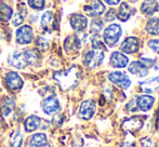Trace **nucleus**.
Segmentation results:
<instances>
[{
  "label": "nucleus",
  "instance_id": "obj_36",
  "mask_svg": "<svg viewBox=\"0 0 159 147\" xmlns=\"http://www.w3.org/2000/svg\"><path fill=\"white\" fill-rule=\"evenodd\" d=\"M106 1V3H108L109 6H116V4L119 3L121 0H105Z\"/></svg>",
  "mask_w": 159,
  "mask_h": 147
},
{
  "label": "nucleus",
  "instance_id": "obj_27",
  "mask_svg": "<svg viewBox=\"0 0 159 147\" xmlns=\"http://www.w3.org/2000/svg\"><path fill=\"white\" fill-rule=\"evenodd\" d=\"M91 43H92V48L94 50H102V51L105 50L104 43H103V41L101 40V38L98 34H95L94 36L91 38Z\"/></svg>",
  "mask_w": 159,
  "mask_h": 147
},
{
  "label": "nucleus",
  "instance_id": "obj_3",
  "mask_svg": "<svg viewBox=\"0 0 159 147\" xmlns=\"http://www.w3.org/2000/svg\"><path fill=\"white\" fill-rule=\"evenodd\" d=\"M104 60V51L102 50H90L84 55V64L89 68L98 67L102 64Z\"/></svg>",
  "mask_w": 159,
  "mask_h": 147
},
{
  "label": "nucleus",
  "instance_id": "obj_6",
  "mask_svg": "<svg viewBox=\"0 0 159 147\" xmlns=\"http://www.w3.org/2000/svg\"><path fill=\"white\" fill-rule=\"evenodd\" d=\"M95 113V104L93 101H84L81 103L78 111V117L82 120H89Z\"/></svg>",
  "mask_w": 159,
  "mask_h": 147
},
{
  "label": "nucleus",
  "instance_id": "obj_13",
  "mask_svg": "<svg viewBox=\"0 0 159 147\" xmlns=\"http://www.w3.org/2000/svg\"><path fill=\"white\" fill-rule=\"evenodd\" d=\"M41 26L46 32L52 33L53 29L55 28V15L51 11H47L42 14L41 16Z\"/></svg>",
  "mask_w": 159,
  "mask_h": 147
},
{
  "label": "nucleus",
  "instance_id": "obj_24",
  "mask_svg": "<svg viewBox=\"0 0 159 147\" xmlns=\"http://www.w3.org/2000/svg\"><path fill=\"white\" fill-rule=\"evenodd\" d=\"M13 10L8 4L1 2L0 3V21L1 22H9L12 17Z\"/></svg>",
  "mask_w": 159,
  "mask_h": 147
},
{
  "label": "nucleus",
  "instance_id": "obj_19",
  "mask_svg": "<svg viewBox=\"0 0 159 147\" xmlns=\"http://www.w3.org/2000/svg\"><path fill=\"white\" fill-rule=\"evenodd\" d=\"M134 12H135V10H134L133 8H131L127 2H121L119 11H118V13H117V16L120 21L126 22L130 19V16H131Z\"/></svg>",
  "mask_w": 159,
  "mask_h": 147
},
{
  "label": "nucleus",
  "instance_id": "obj_20",
  "mask_svg": "<svg viewBox=\"0 0 159 147\" xmlns=\"http://www.w3.org/2000/svg\"><path fill=\"white\" fill-rule=\"evenodd\" d=\"M141 89L146 93H152L155 92L156 90H158L159 88V77L151 78L148 80L141 82Z\"/></svg>",
  "mask_w": 159,
  "mask_h": 147
},
{
  "label": "nucleus",
  "instance_id": "obj_12",
  "mask_svg": "<svg viewBox=\"0 0 159 147\" xmlns=\"http://www.w3.org/2000/svg\"><path fill=\"white\" fill-rule=\"evenodd\" d=\"M6 83L10 90H20L23 87V80L15 72H9L6 76Z\"/></svg>",
  "mask_w": 159,
  "mask_h": 147
},
{
  "label": "nucleus",
  "instance_id": "obj_7",
  "mask_svg": "<svg viewBox=\"0 0 159 147\" xmlns=\"http://www.w3.org/2000/svg\"><path fill=\"white\" fill-rule=\"evenodd\" d=\"M108 79L116 86L120 87L122 89H128L131 84V80L126 74L121 72H114L108 75Z\"/></svg>",
  "mask_w": 159,
  "mask_h": 147
},
{
  "label": "nucleus",
  "instance_id": "obj_11",
  "mask_svg": "<svg viewBox=\"0 0 159 147\" xmlns=\"http://www.w3.org/2000/svg\"><path fill=\"white\" fill-rule=\"evenodd\" d=\"M139 48H140V42L135 37H128L120 46V50L127 54H133L139 50Z\"/></svg>",
  "mask_w": 159,
  "mask_h": 147
},
{
  "label": "nucleus",
  "instance_id": "obj_1",
  "mask_svg": "<svg viewBox=\"0 0 159 147\" xmlns=\"http://www.w3.org/2000/svg\"><path fill=\"white\" fill-rule=\"evenodd\" d=\"M54 79L65 90L70 89L77 84V70L75 67H71L65 72H59L54 75Z\"/></svg>",
  "mask_w": 159,
  "mask_h": 147
},
{
  "label": "nucleus",
  "instance_id": "obj_37",
  "mask_svg": "<svg viewBox=\"0 0 159 147\" xmlns=\"http://www.w3.org/2000/svg\"><path fill=\"white\" fill-rule=\"evenodd\" d=\"M130 1H132V2H134V1H138V0H130Z\"/></svg>",
  "mask_w": 159,
  "mask_h": 147
},
{
  "label": "nucleus",
  "instance_id": "obj_8",
  "mask_svg": "<svg viewBox=\"0 0 159 147\" xmlns=\"http://www.w3.org/2000/svg\"><path fill=\"white\" fill-rule=\"evenodd\" d=\"M84 11L88 16L96 17L105 12V6L100 0H93L90 4L84 7Z\"/></svg>",
  "mask_w": 159,
  "mask_h": 147
},
{
  "label": "nucleus",
  "instance_id": "obj_10",
  "mask_svg": "<svg viewBox=\"0 0 159 147\" xmlns=\"http://www.w3.org/2000/svg\"><path fill=\"white\" fill-rule=\"evenodd\" d=\"M144 118L136 116V117H132L129 119L125 120L122 123V129L128 132H135V131L140 130L144 124Z\"/></svg>",
  "mask_w": 159,
  "mask_h": 147
},
{
  "label": "nucleus",
  "instance_id": "obj_2",
  "mask_svg": "<svg viewBox=\"0 0 159 147\" xmlns=\"http://www.w3.org/2000/svg\"><path fill=\"white\" fill-rule=\"evenodd\" d=\"M122 34L121 27L118 24H111L104 30V41L108 47H114L118 42Z\"/></svg>",
  "mask_w": 159,
  "mask_h": 147
},
{
  "label": "nucleus",
  "instance_id": "obj_35",
  "mask_svg": "<svg viewBox=\"0 0 159 147\" xmlns=\"http://www.w3.org/2000/svg\"><path fill=\"white\" fill-rule=\"evenodd\" d=\"M73 147H84V143H82V140L79 139V140H77V141L74 142Z\"/></svg>",
  "mask_w": 159,
  "mask_h": 147
},
{
  "label": "nucleus",
  "instance_id": "obj_14",
  "mask_svg": "<svg viewBox=\"0 0 159 147\" xmlns=\"http://www.w3.org/2000/svg\"><path fill=\"white\" fill-rule=\"evenodd\" d=\"M69 22H70V26L73 27V29L77 30V32H82L88 26V20L81 14H73Z\"/></svg>",
  "mask_w": 159,
  "mask_h": 147
},
{
  "label": "nucleus",
  "instance_id": "obj_26",
  "mask_svg": "<svg viewBox=\"0 0 159 147\" xmlns=\"http://www.w3.org/2000/svg\"><path fill=\"white\" fill-rule=\"evenodd\" d=\"M23 144V136L20 131H15L11 136V145L13 147H21Z\"/></svg>",
  "mask_w": 159,
  "mask_h": 147
},
{
  "label": "nucleus",
  "instance_id": "obj_16",
  "mask_svg": "<svg viewBox=\"0 0 159 147\" xmlns=\"http://www.w3.org/2000/svg\"><path fill=\"white\" fill-rule=\"evenodd\" d=\"M155 99L151 95H140L136 99V106L142 111H148L153 107Z\"/></svg>",
  "mask_w": 159,
  "mask_h": 147
},
{
  "label": "nucleus",
  "instance_id": "obj_31",
  "mask_svg": "<svg viewBox=\"0 0 159 147\" xmlns=\"http://www.w3.org/2000/svg\"><path fill=\"white\" fill-rule=\"evenodd\" d=\"M27 3L34 10H42L46 6L44 0H27Z\"/></svg>",
  "mask_w": 159,
  "mask_h": 147
},
{
  "label": "nucleus",
  "instance_id": "obj_30",
  "mask_svg": "<svg viewBox=\"0 0 159 147\" xmlns=\"http://www.w3.org/2000/svg\"><path fill=\"white\" fill-rule=\"evenodd\" d=\"M103 28V22L101 21L100 19H94L91 23V28L90 32L93 33V34H98V33L102 30Z\"/></svg>",
  "mask_w": 159,
  "mask_h": 147
},
{
  "label": "nucleus",
  "instance_id": "obj_22",
  "mask_svg": "<svg viewBox=\"0 0 159 147\" xmlns=\"http://www.w3.org/2000/svg\"><path fill=\"white\" fill-rule=\"evenodd\" d=\"M157 8H158V3L156 0H145L142 3V6H141L142 12L147 15H151L154 12H156Z\"/></svg>",
  "mask_w": 159,
  "mask_h": 147
},
{
  "label": "nucleus",
  "instance_id": "obj_21",
  "mask_svg": "<svg viewBox=\"0 0 159 147\" xmlns=\"http://www.w3.org/2000/svg\"><path fill=\"white\" fill-rule=\"evenodd\" d=\"M80 44H81V42H80V39L79 37L77 36H70L68 37L66 40H65V50L67 51V52H69V51H77L78 49L80 48Z\"/></svg>",
  "mask_w": 159,
  "mask_h": 147
},
{
  "label": "nucleus",
  "instance_id": "obj_28",
  "mask_svg": "<svg viewBox=\"0 0 159 147\" xmlns=\"http://www.w3.org/2000/svg\"><path fill=\"white\" fill-rule=\"evenodd\" d=\"M13 108H14V102H13L12 100L8 99L3 103V105H2V107H1V109H2V113H3L4 116H9L11 113H12Z\"/></svg>",
  "mask_w": 159,
  "mask_h": 147
},
{
  "label": "nucleus",
  "instance_id": "obj_29",
  "mask_svg": "<svg viewBox=\"0 0 159 147\" xmlns=\"http://www.w3.org/2000/svg\"><path fill=\"white\" fill-rule=\"evenodd\" d=\"M36 47L39 49L40 51H46L49 48V42L43 36H39L36 39Z\"/></svg>",
  "mask_w": 159,
  "mask_h": 147
},
{
  "label": "nucleus",
  "instance_id": "obj_33",
  "mask_svg": "<svg viewBox=\"0 0 159 147\" xmlns=\"http://www.w3.org/2000/svg\"><path fill=\"white\" fill-rule=\"evenodd\" d=\"M148 47L153 51H155L156 53H159V40L158 39H153L148 41Z\"/></svg>",
  "mask_w": 159,
  "mask_h": 147
},
{
  "label": "nucleus",
  "instance_id": "obj_5",
  "mask_svg": "<svg viewBox=\"0 0 159 147\" xmlns=\"http://www.w3.org/2000/svg\"><path fill=\"white\" fill-rule=\"evenodd\" d=\"M34 40L33 28L28 25L19 27L16 30V41L19 44H28Z\"/></svg>",
  "mask_w": 159,
  "mask_h": 147
},
{
  "label": "nucleus",
  "instance_id": "obj_4",
  "mask_svg": "<svg viewBox=\"0 0 159 147\" xmlns=\"http://www.w3.org/2000/svg\"><path fill=\"white\" fill-rule=\"evenodd\" d=\"M8 62L11 66L17 68V69H23L30 65L25 51H22V52L21 51H14V52L10 53V55L8 56Z\"/></svg>",
  "mask_w": 159,
  "mask_h": 147
},
{
  "label": "nucleus",
  "instance_id": "obj_9",
  "mask_svg": "<svg viewBox=\"0 0 159 147\" xmlns=\"http://www.w3.org/2000/svg\"><path fill=\"white\" fill-rule=\"evenodd\" d=\"M42 109L47 115H53L61 109L59 100L55 96H48L42 102Z\"/></svg>",
  "mask_w": 159,
  "mask_h": 147
},
{
  "label": "nucleus",
  "instance_id": "obj_32",
  "mask_svg": "<svg viewBox=\"0 0 159 147\" xmlns=\"http://www.w3.org/2000/svg\"><path fill=\"white\" fill-rule=\"evenodd\" d=\"M23 21H24V15L22 14V13L19 12V13H16V14L14 15L12 23H13V25H14V26H20L22 23H23Z\"/></svg>",
  "mask_w": 159,
  "mask_h": 147
},
{
  "label": "nucleus",
  "instance_id": "obj_25",
  "mask_svg": "<svg viewBox=\"0 0 159 147\" xmlns=\"http://www.w3.org/2000/svg\"><path fill=\"white\" fill-rule=\"evenodd\" d=\"M146 30L151 35H159V19H151L146 24Z\"/></svg>",
  "mask_w": 159,
  "mask_h": 147
},
{
  "label": "nucleus",
  "instance_id": "obj_17",
  "mask_svg": "<svg viewBox=\"0 0 159 147\" xmlns=\"http://www.w3.org/2000/svg\"><path fill=\"white\" fill-rule=\"evenodd\" d=\"M129 72L139 77H145L148 74V68L144 65L141 61L132 62L129 66Z\"/></svg>",
  "mask_w": 159,
  "mask_h": 147
},
{
  "label": "nucleus",
  "instance_id": "obj_23",
  "mask_svg": "<svg viewBox=\"0 0 159 147\" xmlns=\"http://www.w3.org/2000/svg\"><path fill=\"white\" fill-rule=\"evenodd\" d=\"M47 143V135L44 133H36L30 137V147H42Z\"/></svg>",
  "mask_w": 159,
  "mask_h": 147
},
{
  "label": "nucleus",
  "instance_id": "obj_15",
  "mask_svg": "<svg viewBox=\"0 0 159 147\" xmlns=\"http://www.w3.org/2000/svg\"><path fill=\"white\" fill-rule=\"evenodd\" d=\"M109 63L114 68H124L126 67L129 63V59L125 54L120 52H114L111 55Z\"/></svg>",
  "mask_w": 159,
  "mask_h": 147
},
{
  "label": "nucleus",
  "instance_id": "obj_18",
  "mask_svg": "<svg viewBox=\"0 0 159 147\" xmlns=\"http://www.w3.org/2000/svg\"><path fill=\"white\" fill-rule=\"evenodd\" d=\"M41 126V119H40L38 116H30L25 119L24 121V128H25L26 132H33L36 131L37 129L40 128Z\"/></svg>",
  "mask_w": 159,
  "mask_h": 147
},
{
  "label": "nucleus",
  "instance_id": "obj_34",
  "mask_svg": "<svg viewBox=\"0 0 159 147\" xmlns=\"http://www.w3.org/2000/svg\"><path fill=\"white\" fill-rule=\"evenodd\" d=\"M116 15H117V13H116L115 9H111V10L106 13V15H105V19H106L107 21H113V20H115Z\"/></svg>",
  "mask_w": 159,
  "mask_h": 147
}]
</instances>
